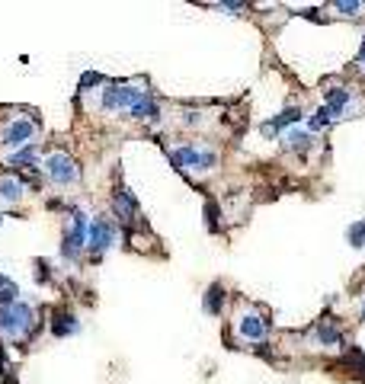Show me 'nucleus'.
Listing matches in <instances>:
<instances>
[{"label": "nucleus", "instance_id": "obj_1", "mask_svg": "<svg viewBox=\"0 0 365 384\" xmlns=\"http://www.w3.org/2000/svg\"><path fill=\"white\" fill-rule=\"evenodd\" d=\"M0 330L10 336V340H29L35 333V314L29 304L17 301V304H7V308H0Z\"/></svg>", "mask_w": 365, "mask_h": 384}, {"label": "nucleus", "instance_id": "obj_2", "mask_svg": "<svg viewBox=\"0 0 365 384\" xmlns=\"http://www.w3.org/2000/svg\"><path fill=\"white\" fill-rule=\"evenodd\" d=\"M176 170H192V173H208L218 167V154L208 148H196V144H182V148L170 150Z\"/></svg>", "mask_w": 365, "mask_h": 384}, {"label": "nucleus", "instance_id": "obj_3", "mask_svg": "<svg viewBox=\"0 0 365 384\" xmlns=\"http://www.w3.org/2000/svg\"><path fill=\"white\" fill-rule=\"evenodd\" d=\"M87 215L74 209L71 215V231L61 237V256L65 259H80V253L87 250Z\"/></svg>", "mask_w": 365, "mask_h": 384}, {"label": "nucleus", "instance_id": "obj_4", "mask_svg": "<svg viewBox=\"0 0 365 384\" xmlns=\"http://www.w3.org/2000/svg\"><path fill=\"white\" fill-rule=\"evenodd\" d=\"M112 243H116V225L106 221V218H93L90 227H87V250H90L93 256H100Z\"/></svg>", "mask_w": 365, "mask_h": 384}, {"label": "nucleus", "instance_id": "obj_5", "mask_svg": "<svg viewBox=\"0 0 365 384\" xmlns=\"http://www.w3.org/2000/svg\"><path fill=\"white\" fill-rule=\"evenodd\" d=\"M144 96V90H135L128 84H116L103 90V109L106 112H116V109H132L135 103Z\"/></svg>", "mask_w": 365, "mask_h": 384}, {"label": "nucleus", "instance_id": "obj_6", "mask_svg": "<svg viewBox=\"0 0 365 384\" xmlns=\"http://www.w3.org/2000/svg\"><path fill=\"white\" fill-rule=\"evenodd\" d=\"M45 173H49V180L55 186H71L77 180V164L67 154H51L49 160H45Z\"/></svg>", "mask_w": 365, "mask_h": 384}, {"label": "nucleus", "instance_id": "obj_7", "mask_svg": "<svg viewBox=\"0 0 365 384\" xmlns=\"http://www.w3.org/2000/svg\"><path fill=\"white\" fill-rule=\"evenodd\" d=\"M237 333L250 342H260L266 333H269V320H266L260 311H247V314L237 317Z\"/></svg>", "mask_w": 365, "mask_h": 384}, {"label": "nucleus", "instance_id": "obj_8", "mask_svg": "<svg viewBox=\"0 0 365 384\" xmlns=\"http://www.w3.org/2000/svg\"><path fill=\"white\" fill-rule=\"evenodd\" d=\"M112 211H116V218L122 225H132L135 218H138V199L132 195L128 186H119V189L112 192Z\"/></svg>", "mask_w": 365, "mask_h": 384}, {"label": "nucleus", "instance_id": "obj_9", "mask_svg": "<svg viewBox=\"0 0 365 384\" xmlns=\"http://www.w3.org/2000/svg\"><path fill=\"white\" fill-rule=\"evenodd\" d=\"M305 119V109H298V106H289V109H282L279 116H273L269 122L263 125V134L266 138H273V134H279L285 125H295V122H301Z\"/></svg>", "mask_w": 365, "mask_h": 384}, {"label": "nucleus", "instance_id": "obj_10", "mask_svg": "<svg viewBox=\"0 0 365 384\" xmlns=\"http://www.w3.org/2000/svg\"><path fill=\"white\" fill-rule=\"evenodd\" d=\"M314 336H317V342H321V346H327V349H340V346H343V333H340V326L333 324L330 317L317 320Z\"/></svg>", "mask_w": 365, "mask_h": 384}, {"label": "nucleus", "instance_id": "obj_11", "mask_svg": "<svg viewBox=\"0 0 365 384\" xmlns=\"http://www.w3.org/2000/svg\"><path fill=\"white\" fill-rule=\"evenodd\" d=\"M33 138V122H10L7 128H3V134H0V141L7 144V148H19V144H26Z\"/></svg>", "mask_w": 365, "mask_h": 384}, {"label": "nucleus", "instance_id": "obj_12", "mask_svg": "<svg viewBox=\"0 0 365 384\" xmlns=\"http://www.w3.org/2000/svg\"><path fill=\"white\" fill-rule=\"evenodd\" d=\"M51 333L65 340V336L80 333V324H77V317L71 311H55V314H51Z\"/></svg>", "mask_w": 365, "mask_h": 384}, {"label": "nucleus", "instance_id": "obj_13", "mask_svg": "<svg viewBox=\"0 0 365 384\" xmlns=\"http://www.w3.org/2000/svg\"><path fill=\"white\" fill-rule=\"evenodd\" d=\"M128 116H132V119H148V122H160V106L154 103V96H151V93H144L142 100L128 109Z\"/></svg>", "mask_w": 365, "mask_h": 384}, {"label": "nucleus", "instance_id": "obj_14", "mask_svg": "<svg viewBox=\"0 0 365 384\" xmlns=\"http://www.w3.org/2000/svg\"><path fill=\"white\" fill-rule=\"evenodd\" d=\"M311 148H314V134L311 132L291 128V132L285 134V150H291V154H307Z\"/></svg>", "mask_w": 365, "mask_h": 384}, {"label": "nucleus", "instance_id": "obj_15", "mask_svg": "<svg viewBox=\"0 0 365 384\" xmlns=\"http://www.w3.org/2000/svg\"><path fill=\"white\" fill-rule=\"evenodd\" d=\"M202 308H205V314H212V317H218V314L224 311V285L221 282L208 285L205 298H202Z\"/></svg>", "mask_w": 365, "mask_h": 384}, {"label": "nucleus", "instance_id": "obj_16", "mask_svg": "<svg viewBox=\"0 0 365 384\" xmlns=\"http://www.w3.org/2000/svg\"><path fill=\"white\" fill-rule=\"evenodd\" d=\"M23 195H26L23 183H19L17 176H3V180H0V202H7V205H17Z\"/></svg>", "mask_w": 365, "mask_h": 384}, {"label": "nucleus", "instance_id": "obj_17", "mask_svg": "<svg viewBox=\"0 0 365 384\" xmlns=\"http://www.w3.org/2000/svg\"><path fill=\"white\" fill-rule=\"evenodd\" d=\"M324 106L330 109L333 116H343V109L349 106V90H343V87H333V90L324 93Z\"/></svg>", "mask_w": 365, "mask_h": 384}, {"label": "nucleus", "instance_id": "obj_18", "mask_svg": "<svg viewBox=\"0 0 365 384\" xmlns=\"http://www.w3.org/2000/svg\"><path fill=\"white\" fill-rule=\"evenodd\" d=\"M35 160H39V150H35V144H29V148L10 154V167H35Z\"/></svg>", "mask_w": 365, "mask_h": 384}, {"label": "nucleus", "instance_id": "obj_19", "mask_svg": "<svg viewBox=\"0 0 365 384\" xmlns=\"http://www.w3.org/2000/svg\"><path fill=\"white\" fill-rule=\"evenodd\" d=\"M346 241H349V247L362 250L365 247V221H353V225L346 227Z\"/></svg>", "mask_w": 365, "mask_h": 384}, {"label": "nucleus", "instance_id": "obj_20", "mask_svg": "<svg viewBox=\"0 0 365 384\" xmlns=\"http://www.w3.org/2000/svg\"><path fill=\"white\" fill-rule=\"evenodd\" d=\"M333 119H337V116H333L330 109L321 106V109L314 112V116H311V122H307V125H311V132H317V128H327V125H330Z\"/></svg>", "mask_w": 365, "mask_h": 384}, {"label": "nucleus", "instance_id": "obj_21", "mask_svg": "<svg viewBox=\"0 0 365 384\" xmlns=\"http://www.w3.org/2000/svg\"><path fill=\"white\" fill-rule=\"evenodd\" d=\"M333 7L340 10L343 17H356L359 10H362V3H359V0H353V3H349V0H337V3H333Z\"/></svg>", "mask_w": 365, "mask_h": 384}, {"label": "nucleus", "instance_id": "obj_22", "mask_svg": "<svg viewBox=\"0 0 365 384\" xmlns=\"http://www.w3.org/2000/svg\"><path fill=\"white\" fill-rule=\"evenodd\" d=\"M205 225H208V231H218V205L215 202L205 205Z\"/></svg>", "mask_w": 365, "mask_h": 384}, {"label": "nucleus", "instance_id": "obj_23", "mask_svg": "<svg viewBox=\"0 0 365 384\" xmlns=\"http://www.w3.org/2000/svg\"><path fill=\"white\" fill-rule=\"evenodd\" d=\"M93 84H103V77L100 74H83L80 77V90H87V87H93Z\"/></svg>", "mask_w": 365, "mask_h": 384}, {"label": "nucleus", "instance_id": "obj_24", "mask_svg": "<svg viewBox=\"0 0 365 384\" xmlns=\"http://www.w3.org/2000/svg\"><path fill=\"white\" fill-rule=\"evenodd\" d=\"M221 10H231V13H237V10H244V3H221Z\"/></svg>", "mask_w": 365, "mask_h": 384}, {"label": "nucleus", "instance_id": "obj_25", "mask_svg": "<svg viewBox=\"0 0 365 384\" xmlns=\"http://www.w3.org/2000/svg\"><path fill=\"white\" fill-rule=\"evenodd\" d=\"M359 61H362V67H365V35H362V49H359Z\"/></svg>", "mask_w": 365, "mask_h": 384}, {"label": "nucleus", "instance_id": "obj_26", "mask_svg": "<svg viewBox=\"0 0 365 384\" xmlns=\"http://www.w3.org/2000/svg\"><path fill=\"white\" fill-rule=\"evenodd\" d=\"M0 375H3V346H0Z\"/></svg>", "mask_w": 365, "mask_h": 384}, {"label": "nucleus", "instance_id": "obj_27", "mask_svg": "<svg viewBox=\"0 0 365 384\" xmlns=\"http://www.w3.org/2000/svg\"><path fill=\"white\" fill-rule=\"evenodd\" d=\"M362 320H365V301H362Z\"/></svg>", "mask_w": 365, "mask_h": 384}]
</instances>
